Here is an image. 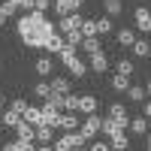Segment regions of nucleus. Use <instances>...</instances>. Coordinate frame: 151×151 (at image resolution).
<instances>
[{"label": "nucleus", "mask_w": 151, "mask_h": 151, "mask_svg": "<svg viewBox=\"0 0 151 151\" xmlns=\"http://www.w3.org/2000/svg\"><path fill=\"white\" fill-rule=\"evenodd\" d=\"M79 48H70V45H64V52H60V60H64V67L73 73V79H82V76L88 73V67L82 64V58L76 55Z\"/></svg>", "instance_id": "nucleus-1"}, {"label": "nucleus", "mask_w": 151, "mask_h": 151, "mask_svg": "<svg viewBox=\"0 0 151 151\" xmlns=\"http://www.w3.org/2000/svg\"><path fill=\"white\" fill-rule=\"evenodd\" d=\"M82 145H88V139H85L79 130L64 133L60 139H55V142H52V148H55V151H73V148H82Z\"/></svg>", "instance_id": "nucleus-2"}, {"label": "nucleus", "mask_w": 151, "mask_h": 151, "mask_svg": "<svg viewBox=\"0 0 151 151\" xmlns=\"http://www.w3.org/2000/svg\"><path fill=\"white\" fill-rule=\"evenodd\" d=\"M100 121H103V118H100V115H97V112H94V115H85V118H82V124H79V133L85 136V139H88V142H91V139H94V136L100 133Z\"/></svg>", "instance_id": "nucleus-3"}, {"label": "nucleus", "mask_w": 151, "mask_h": 151, "mask_svg": "<svg viewBox=\"0 0 151 151\" xmlns=\"http://www.w3.org/2000/svg\"><path fill=\"white\" fill-rule=\"evenodd\" d=\"M82 15H79V12H70V15H60V21H58V33L60 36H64V33H70V30H79L82 27Z\"/></svg>", "instance_id": "nucleus-4"}, {"label": "nucleus", "mask_w": 151, "mask_h": 151, "mask_svg": "<svg viewBox=\"0 0 151 151\" xmlns=\"http://www.w3.org/2000/svg\"><path fill=\"white\" fill-rule=\"evenodd\" d=\"M79 124H82V118L76 115V112H60V115H58V127L64 130V133H73V130H79Z\"/></svg>", "instance_id": "nucleus-5"}, {"label": "nucleus", "mask_w": 151, "mask_h": 151, "mask_svg": "<svg viewBox=\"0 0 151 151\" xmlns=\"http://www.w3.org/2000/svg\"><path fill=\"white\" fill-rule=\"evenodd\" d=\"M97 106H100V97H94V94H79V109H76V112H82V115H94Z\"/></svg>", "instance_id": "nucleus-6"}, {"label": "nucleus", "mask_w": 151, "mask_h": 151, "mask_svg": "<svg viewBox=\"0 0 151 151\" xmlns=\"http://www.w3.org/2000/svg\"><path fill=\"white\" fill-rule=\"evenodd\" d=\"M52 9L58 12V15H70V12L82 9V0H52Z\"/></svg>", "instance_id": "nucleus-7"}, {"label": "nucleus", "mask_w": 151, "mask_h": 151, "mask_svg": "<svg viewBox=\"0 0 151 151\" xmlns=\"http://www.w3.org/2000/svg\"><path fill=\"white\" fill-rule=\"evenodd\" d=\"M33 142L36 145H52L55 142V127H48V124H40L33 133Z\"/></svg>", "instance_id": "nucleus-8"}, {"label": "nucleus", "mask_w": 151, "mask_h": 151, "mask_svg": "<svg viewBox=\"0 0 151 151\" xmlns=\"http://www.w3.org/2000/svg\"><path fill=\"white\" fill-rule=\"evenodd\" d=\"M133 18H136V30H142V33H151V12L145 6H139L133 12Z\"/></svg>", "instance_id": "nucleus-9"}, {"label": "nucleus", "mask_w": 151, "mask_h": 151, "mask_svg": "<svg viewBox=\"0 0 151 151\" xmlns=\"http://www.w3.org/2000/svg\"><path fill=\"white\" fill-rule=\"evenodd\" d=\"M109 118H115L124 130H127V124H130V115H127V109H124V103H112L109 106Z\"/></svg>", "instance_id": "nucleus-10"}, {"label": "nucleus", "mask_w": 151, "mask_h": 151, "mask_svg": "<svg viewBox=\"0 0 151 151\" xmlns=\"http://www.w3.org/2000/svg\"><path fill=\"white\" fill-rule=\"evenodd\" d=\"M100 133L106 136V139H112V136H118V133H124V127L115 121V118H103L100 121Z\"/></svg>", "instance_id": "nucleus-11"}, {"label": "nucleus", "mask_w": 151, "mask_h": 151, "mask_svg": "<svg viewBox=\"0 0 151 151\" xmlns=\"http://www.w3.org/2000/svg\"><path fill=\"white\" fill-rule=\"evenodd\" d=\"M88 67H91V73H97V76H100V73H106V70H109V58H106V52H94Z\"/></svg>", "instance_id": "nucleus-12"}, {"label": "nucleus", "mask_w": 151, "mask_h": 151, "mask_svg": "<svg viewBox=\"0 0 151 151\" xmlns=\"http://www.w3.org/2000/svg\"><path fill=\"white\" fill-rule=\"evenodd\" d=\"M64 45H67V42H64V36H60V33H52V36L45 40L42 48H45L48 55H60V52H64Z\"/></svg>", "instance_id": "nucleus-13"}, {"label": "nucleus", "mask_w": 151, "mask_h": 151, "mask_svg": "<svg viewBox=\"0 0 151 151\" xmlns=\"http://www.w3.org/2000/svg\"><path fill=\"white\" fill-rule=\"evenodd\" d=\"M127 130H130L133 136H145V130H148V118H145V115H136V118H130Z\"/></svg>", "instance_id": "nucleus-14"}, {"label": "nucleus", "mask_w": 151, "mask_h": 151, "mask_svg": "<svg viewBox=\"0 0 151 151\" xmlns=\"http://www.w3.org/2000/svg\"><path fill=\"white\" fill-rule=\"evenodd\" d=\"M48 85H52V94H60V97L73 91V85H70V79H64V76H55V79L48 82Z\"/></svg>", "instance_id": "nucleus-15"}, {"label": "nucleus", "mask_w": 151, "mask_h": 151, "mask_svg": "<svg viewBox=\"0 0 151 151\" xmlns=\"http://www.w3.org/2000/svg\"><path fill=\"white\" fill-rule=\"evenodd\" d=\"M21 118L27 121V124H33V127H40V124H42V109H36V106H27Z\"/></svg>", "instance_id": "nucleus-16"}, {"label": "nucleus", "mask_w": 151, "mask_h": 151, "mask_svg": "<svg viewBox=\"0 0 151 151\" xmlns=\"http://www.w3.org/2000/svg\"><path fill=\"white\" fill-rule=\"evenodd\" d=\"M58 115H60V112H58L52 103L42 106V124H48V127H58Z\"/></svg>", "instance_id": "nucleus-17"}, {"label": "nucleus", "mask_w": 151, "mask_h": 151, "mask_svg": "<svg viewBox=\"0 0 151 151\" xmlns=\"http://www.w3.org/2000/svg\"><path fill=\"white\" fill-rule=\"evenodd\" d=\"M115 40H118V45H124V48H130V45L136 42V33H133L130 27H121V30L115 33Z\"/></svg>", "instance_id": "nucleus-18"}, {"label": "nucleus", "mask_w": 151, "mask_h": 151, "mask_svg": "<svg viewBox=\"0 0 151 151\" xmlns=\"http://www.w3.org/2000/svg\"><path fill=\"white\" fill-rule=\"evenodd\" d=\"M103 9H106L109 18H118L121 12H124V3H121V0H103Z\"/></svg>", "instance_id": "nucleus-19"}, {"label": "nucleus", "mask_w": 151, "mask_h": 151, "mask_svg": "<svg viewBox=\"0 0 151 151\" xmlns=\"http://www.w3.org/2000/svg\"><path fill=\"white\" fill-rule=\"evenodd\" d=\"M33 70H36V76H52L55 73V64H52V58H40L33 64Z\"/></svg>", "instance_id": "nucleus-20"}, {"label": "nucleus", "mask_w": 151, "mask_h": 151, "mask_svg": "<svg viewBox=\"0 0 151 151\" xmlns=\"http://www.w3.org/2000/svg\"><path fill=\"white\" fill-rule=\"evenodd\" d=\"M15 133H18V139L24 142V139H33V133H36V127H33V124H27V121H18V127H15Z\"/></svg>", "instance_id": "nucleus-21"}, {"label": "nucleus", "mask_w": 151, "mask_h": 151, "mask_svg": "<svg viewBox=\"0 0 151 151\" xmlns=\"http://www.w3.org/2000/svg\"><path fill=\"white\" fill-rule=\"evenodd\" d=\"M79 48H82V52H88V55H94V52H103V45H100V40H97V36H85Z\"/></svg>", "instance_id": "nucleus-22"}, {"label": "nucleus", "mask_w": 151, "mask_h": 151, "mask_svg": "<svg viewBox=\"0 0 151 151\" xmlns=\"http://www.w3.org/2000/svg\"><path fill=\"white\" fill-rule=\"evenodd\" d=\"M109 148H112V151H127V148H130V139H127L124 133H118V136H112V139H109Z\"/></svg>", "instance_id": "nucleus-23"}, {"label": "nucleus", "mask_w": 151, "mask_h": 151, "mask_svg": "<svg viewBox=\"0 0 151 151\" xmlns=\"http://www.w3.org/2000/svg\"><path fill=\"white\" fill-rule=\"evenodd\" d=\"M79 109V94H64V103H60V112H76Z\"/></svg>", "instance_id": "nucleus-24"}, {"label": "nucleus", "mask_w": 151, "mask_h": 151, "mask_svg": "<svg viewBox=\"0 0 151 151\" xmlns=\"http://www.w3.org/2000/svg\"><path fill=\"white\" fill-rule=\"evenodd\" d=\"M112 88L124 94V91L130 88V76H124V73H115V76H112Z\"/></svg>", "instance_id": "nucleus-25"}, {"label": "nucleus", "mask_w": 151, "mask_h": 151, "mask_svg": "<svg viewBox=\"0 0 151 151\" xmlns=\"http://www.w3.org/2000/svg\"><path fill=\"white\" fill-rule=\"evenodd\" d=\"M0 121H3V127H12V130H15L18 121H21V115H18V112H12V109H6L3 115H0Z\"/></svg>", "instance_id": "nucleus-26"}, {"label": "nucleus", "mask_w": 151, "mask_h": 151, "mask_svg": "<svg viewBox=\"0 0 151 151\" xmlns=\"http://www.w3.org/2000/svg\"><path fill=\"white\" fill-rule=\"evenodd\" d=\"M112 30H115V21H112L109 15L97 18V33H100V36H106V33H112Z\"/></svg>", "instance_id": "nucleus-27"}, {"label": "nucleus", "mask_w": 151, "mask_h": 151, "mask_svg": "<svg viewBox=\"0 0 151 151\" xmlns=\"http://www.w3.org/2000/svg\"><path fill=\"white\" fill-rule=\"evenodd\" d=\"M82 40H85L82 30H70V33H64V42H67L70 48H79V45H82Z\"/></svg>", "instance_id": "nucleus-28"}, {"label": "nucleus", "mask_w": 151, "mask_h": 151, "mask_svg": "<svg viewBox=\"0 0 151 151\" xmlns=\"http://www.w3.org/2000/svg\"><path fill=\"white\" fill-rule=\"evenodd\" d=\"M79 30H82V36H100L97 33V18H85Z\"/></svg>", "instance_id": "nucleus-29"}, {"label": "nucleus", "mask_w": 151, "mask_h": 151, "mask_svg": "<svg viewBox=\"0 0 151 151\" xmlns=\"http://www.w3.org/2000/svg\"><path fill=\"white\" fill-rule=\"evenodd\" d=\"M124 94H127V97L133 100V103H142V100H145V88H139V85H130Z\"/></svg>", "instance_id": "nucleus-30"}, {"label": "nucleus", "mask_w": 151, "mask_h": 151, "mask_svg": "<svg viewBox=\"0 0 151 151\" xmlns=\"http://www.w3.org/2000/svg\"><path fill=\"white\" fill-rule=\"evenodd\" d=\"M33 94L40 97V100H48V94H52V85H48V82H36V85H33Z\"/></svg>", "instance_id": "nucleus-31"}, {"label": "nucleus", "mask_w": 151, "mask_h": 151, "mask_svg": "<svg viewBox=\"0 0 151 151\" xmlns=\"http://www.w3.org/2000/svg\"><path fill=\"white\" fill-rule=\"evenodd\" d=\"M130 52H133L136 58H145V55H148V40H136V42L130 45Z\"/></svg>", "instance_id": "nucleus-32"}, {"label": "nucleus", "mask_w": 151, "mask_h": 151, "mask_svg": "<svg viewBox=\"0 0 151 151\" xmlns=\"http://www.w3.org/2000/svg\"><path fill=\"white\" fill-rule=\"evenodd\" d=\"M115 70H118V73H124V76H133V60H130V58H118Z\"/></svg>", "instance_id": "nucleus-33"}, {"label": "nucleus", "mask_w": 151, "mask_h": 151, "mask_svg": "<svg viewBox=\"0 0 151 151\" xmlns=\"http://www.w3.org/2000/svg\"><path fill=\"white\" fill-rule=\"evenodd\" d=\"M9 109H12V112H18V115H24V109H27V100H21V97H18V100H12V106H9Z\"/></svg>", "instance_id": "nucleus-34"}, {"label": "nucleus", "mask_w": 151, "mask_h": 151, "mask_svg": "<svg viewBox=\"0 0 151 151\" xmlns=\"http://www.w3.org/2000/svg\"><path fill=\"white\" fill-rule=\"evenodd\" d=\"M88 151H112V148H109V142L97 139V142H91V145H88Z\"/></svg>", "instance_id": "nucleus-35"}, {"label": "nucleus", "mask_w": 151, "mask_h": 151, "mask_svg": "<svg viewBox=\"0 0 151 151\" xmlns=\"http://www.w3.org/2000/svg\"><path fill=\"white\" fill-rule=\"evenodd\" d=\"M18 151H36V142L33 139H24V142L18 139Z\"/></svg>", "instance_id": "nucleus-36"}, {"label": "nucleus", "mask_w": 151, "mask_h": 151, "mask_svg": "<svg viewBox=\"0 0 151 151\" xmlns=\"http://www.w3.org/2000/svg\"><path fill=\"white\" fill-rule=\"evenodd\" d=\"M0 151H18V139H12V142H3V145H0Z\"/></svg>", "instance_id": "nucleus-37"}, {"label": "nucleus", "mask_w": 151, "mask_h": 151, "mask_svg": "<svg viewBox=\"0 0 151 151\" xmlns=\"http://www.w3.org/2000/svg\"><path fill=\"white\" fill-rule=\"evenodd\" d=\"M48 6H52V0H36V12H45Z\"/></svg>", "instance_id": "nucleus-38"}, {"label": "nucleus", "mask_w": 151, "mask_h": 151, "mask_svg": "<svg viewBox=\"0 0 151 151\" xmlns=\"http://www.w3.org/2000/svg\"><path fill=\"white\" fill-rule=\"evenodd\" d=\"M6 21H9V15H6V12H3V6H0V27H3Z\"/></svg>", "instance_id": "nucleus-39"}, {"label": "nucleus", "mask_w": 151, "mask_h": 151, "mask_svg": "<svg viewBox=\"0 0 151 151\" xmlns=\"http://www.w3.org/2000/svg\"><path fill=\"white\" fill-rule=\"evenodd\" d=\"M142 115H145V118L151 121V103H145V109H142Z\"/></svg>", "instance_id": "nucleus-40"}, {"label": "nucleus", "mask_w": 151, "mask_h": 151, "mask_svg": "<svg viewBox=\"0 0 151 151\" xmlns=\"http://www.w3.org/2000/svg\"><path fill=\"white\" fill-rule=\"evenodd\" d=\"M36 151H55L52 145H36Z\"/></svg>", "instance_id": "nucleus-41"}, {"label": "nucleus", "mask_w": 151, "mask_h": 151, "mask_svg": "<svg viewBox=\"0 0 151 151\" xmlns=\"http://www.w3.org/2000/svg\"><path fill=\"white\" fill-rule=\"evenodd\" d=\"M145 91H148V97H151V79H148V85H145Z\"/></svg>", "instance_id": "nucleus-42"}, {"label": "nucleus", "mask_w": 151, "mask_h": 151, "mask_svg": "<svg viewBox=\"0 0 151 151\" xmlns=\"http://www.w3.org/2000/svg\"><path fill=\"white\" fill-rule=\"evenodd\" d=\"M73 151H88V148H85V145H82V148H73Z\"/></svg>", "instance_id": "nucleus-43"}, {"label": "nucleus", "mask_w": 151, "mask_h": 151, "mask_svg": "<svg viewBox=\"0 0 151 151\" xmlns=\"http://www.w3.org/2000/svg\"><path fill=\"white\" fill-rule=\"evenodd\" d=\"M3 100H6V97H3V94H0V106H3Z\"/></svg>", "instance_id": "nucleus-44"}, {"label": "nucleus", "mask_w": 151, "mask_h": 151, "mask_svg": "<svg viewBox=\"0 0 151 151\" xmlns=\"http://www.w3.org/2000/svg\"><path fill=\"white\" fill-rule=\"evenodd\" d=\"M148 151H151V136H148Z\"/></svg>", "instance_id": "nucleus-45"}, {"label": "nucleus", "mask_w": 151, "mask_h": 151, "mask_svg": "<svg viewBox=\"0 0 151 151\" xmlns=\"http://www.w3.org/2000/svg\"><path fill=\"white\" fill-rule=\"evenodd\" d=\"M148 55H151V42H148Z\"/></svg>", "instance_id": "nucleus-46"}, {"label": "nucleus", "mask_w": 151, "mask_h": 151, "mask_svg": "<svg viewBox=\"0 0 151 151\" xmlns=\"http://www.w3.org/2000/svg\"><path fill=\"white\" fill-rule=\"evenodd\" d=\"M0 127H3V121H0Z\"/></svg>", "instance_id": "nucleus-47"}, {"label": "nucleus", "mask_w": 151, "mask_h": 151, "mask_svg": "<svg viewBox=\"0 0 151 151\" xmlns=\"http://www.w3.org/2000/svg\"><path fill=\"white\" fill-rule=\"evenodd\" d=\"M0 3H3V0H0Z\"/></svg>", "instance_id": "nucleus-48"}]
</instances>
